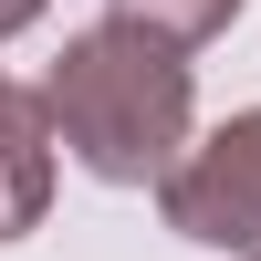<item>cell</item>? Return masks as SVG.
<instances>
[{
    "label": "cell",
    "instance_id": "obj_1",
    "mask_svg": "<svg viewBox=\"0 0 261 261\" xmlns=\"http://www.w3.org/2000/svg\"><path fill=\"white\" fill-rule=\"evenodd\" d=\"M178 220L199 230V241H241V251H261V115L230 125L220 157L178 188Z\"/></svg>",
    "mask_w": 261,
    "mask_h": 261
},
{
    "label": "cell",
    "instance_id": "obj_2",
    "mask_svg": "<svg viewBox=\"0 0 261 261\" xmlns=\"http://www.w3.org/2000/svg\"><path fill=\"white\" fill-rule=\"evenodd\" d=\"M21 11H32V0H0V32H11V21H21Z\"/></svg>",
    "mask_w": 261,
    "mask_h": 261
}]
</instances>
